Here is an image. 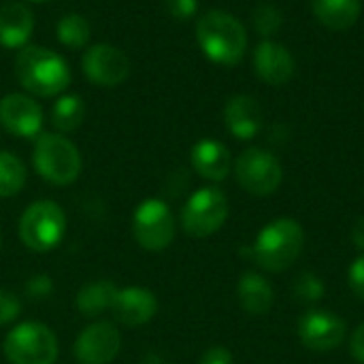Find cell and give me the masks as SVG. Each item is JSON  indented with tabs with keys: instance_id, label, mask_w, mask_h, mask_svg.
Instances as JSON below:
<instances>
[{
	"instance_id": "cell-1",
	"label": "cell",
	"mask_w": 364,
	"mask_h": 364,
	"mask_svg": "<svg viewBox=\"0 0 364 364\" xmlns=\"http://www.w3.org/2000/svg\"><path fill=\"white\" fill-rule=\"evenodd\" d=\"M15 75L23 90L41 98L58 96L70 83V68L66 60L41 45H28L17 53Z\"/></svg>"
},
{
	"instance_id": "cell-2",
	"label": "cell",
	"mask_w": 364,
	"mask_h": 364,
	"mask_svg": "<svg viewBox=\"0 0 364 364\" xmlns=\"http://www.w3.org/2000/svg\"><path fill=\"white\" fill-rule=\"evenodd\" d=\"M305 245L303 226L292 218H277L269 222L256 237L247 256L269 273L288 271L301 256Z\"/></svg>"
},
{
	"instance_id": "cell-3",
	"label": "cell",
	"mask_w": 364,
	"mask_h": 364,
	"mask_svg": "<svg viewBox=\"0 0 364 364\" xmlns=\"http://www.w3.org/2000/svg\"><path fill=\"white\" fill-rule=\"evenodd\" d=\"M196 41L203 53L220 66L239 64L247 49L243 23L226 11H207L196 21Z\"/></svg>"
},
{
	"instance_id": "cell-4",
	"label": "cell",
	"mask_w": 364,
	"mask_h": 364,
	"mask_svg": "<svg viewBox=\"0 0 364 364\" xmlns=\"http://www.w3.org/2000/svg\"><path fill=\"white\" fill-rule=\"evenodd\" d=\"M32 162L36 173L53 186H68L81 173V154L62 134L41 132L34 143Z\"/></svg>"
},
{
	"instance_id": "cell-5",
	"label": "cell",
	"mask_w": 364,
	"mask_h": 364,
	"mask_svg": "<svg viewBox=\"0 0 364 364\" xmlns=\"http://www.w3.org/2000/svg\"><path fill=\"white\" fill-rule=\"evenodd\" d=\"M66 213L53 200H36L19 218L21 243L38 254L55 250L66 237Z\"/></svg>"
},
{
	"instance_id": "cell-6",
	"label": "cell",
	"mask_w": 364,
	"mask_h": 364,
	"mask_svg": "<svg viewBox=\"0 0 364 364\" xmlns=\"http://www.w3.org/2000/svg\"><path fill=\"white\" fill-rule=\"evenodd\" d=\"M4 356L11 364H55L58 337L41 322H21L4 337Z\"/></svg>"
},
{
	"instance_id": "cell-7",
	"label": "cell",
	"mask_w": 364,
	"mask_h": 364,
	"mask_svg": "<svg viewBox=\"0 0 364 364\" xmlns=\"http://www.w3.org/2000/svg\"><path fill=\"white\" fill-rule=\"evenodd\" d=\"M228 220V198L220 188L196 190L181 209V228L194 239L215 235Z\"/></svg>"
},
{
	"instance_id": "cell-8",
	"label": "cell",
	"mask_w": 364,
	"mask_h": 364,
	"mask_svg": "<svg viewBox=\"0 0 364 364\" xmlns=\"http://www.w3.org/2000/svg\"><path fill=\"white\" fill-rule=\"evenodd\" d=\"M134 241L147 252H162L175 239V218L171 207L160 198L143 200L132 213Z\"/></svg>"
},
{
	"instance_id": "cell-9",
	"label": "cell",
	"mask_w": 364,
	"mask_h": 364,
	"mask_svg": "<svg viewBox=\"0 0 364 364\" xmlns=\"http://www.w3.org/2000/svg\"><path fill=\"white\" fill-rule=\"evenodd\" d=\"M235 175L239 186L254 196H271L284 179L282 162L275 154L250 147L235 162Z\"/></svg>"
},
{
	"instance_id": "cell-10",
	"label": "cell",
	"mask_w": 364,
	"mask_h": 364,
	"mask_svg": "<svg viewBox=\"0 0 364 364\" xmlns=\"http://www.w3.org/2000/svg\"><path fill=\"white\" fill-rule=\"evenodd\" d=\"M81 68L94 85L115 87L128 79L130 60L122 49H117L109 43H98V45H92L83 53Z\"/></svg>"
},
{
	"instance_id": "cell-11",
	"label": "cell",
	"mask_w": 364,
	"mask_h": 364,
	"mask_svg": "<svg viewBox=\"0 0 364 364\" xmlns=\"http://www.w3.org/2000/svg\"><path fill=\"white\" fill-rule=\"evenodd\" d=\"M299 339L307 350L331 352L337 350L346 339V322L331 311L309 309L299 320Z\"/></svg>"
},
{
	"instance_id": "cell-12",
	"label": "cell",
	"mask_w": 364,
	"mask_h": 364,
	"mask_svg": "<svg viewBox=\"0 0 364 364\" xmlns=\"http://www.w3.org/2000/svg\"><path fill=\"white\" fill-rule=\"evenodd\" d=\"M122 350V335L111 322H94L75 341L79 364H111Z\"/></svg>"
},
{
	"instance_id": "cell-13",
	"label": "cell",
	"mask_w": 364,
	"mask_h": 364,
	"mask_svg": "<svg viewBox=\"0 0 364 364\" xmlns=\"http://www.w3.org/2000/svg\"><path fill=\"white\" fill-rule=\"evenodd\" d=\"M0 126L21 139H34L43 128L41 105L26 94H6L0 100Z\"/></svg>"
},
{
	"instance_id": "cell-14",
	"label": "cell",
	"mask_w": 364,
	"mask_h": 364,
	"mask_svg": "<svg viewBox=\"0 0 364 364\" xmlns=\"http://www.w3.org/2000/svg\"><path fill=\"white\" fill-rule=\"evenodd\" d=\"M111 314L115 322H119L122 326L136 328L154 320V316L158 314V299L149 288L128 286L117 290Z\"/></svg>"
},
{
	"instance_id": "cell-15",
	"label": "cell",
	"mask_w": 364,
	"mask_h": 364,
	"mask_svg": "<svg viewBox=\"0 0 364 364\" xmlns=\"http://www.w3.org/2000/svg\"><path fill=\"white\" fill-rule=\"evenodd\" d=\"M254 68L258 77L269 85H284L294 77V55L275 41H262L254 51Z\"/></svg>"
},
{
	"instance_id": "cell-16",
	"label": "cell",
	"mask_w": 364,
	"mask_h": 364,
	"mask_svg": "<svg viewBox=\"0 0 364 364\" xmlns=\"http://www.w3.org/2000/svg\"><path fill=\"white\" fill-rule=\"evenodd\" d=\"M224 122L232 136L250 141L262 130V107L254 96L237 94L224 107Z\"/></svg>"
},
{
	"instance_id": "cell-17",
	"label": "cell",
	"mask_w": 364,
	"mask_h": 364,
	"mask_svg": "<svg viewBox=\"0 0 364 364\" xmlns=\"http://www.w3.org/2000/svg\"><path fill=\"white\" fill-rule=\"evenodd\" d=\"M194 171L209 181H224L230 173L232 158L224 143L215 139H203L192 147L190 154Z\"/></svg>"
},
{
	"instance_id": "cell-18",
	"label": "cell",
	"mask_w": 364,
	"mask_h": 364,
	"mask_svg": "<svg viewBox=\"0 0 364 364\" xmlns=\"http://www.w3.org/2000/svg\"><path fill=\"white\" fill-rule=\"evenodd\" d=\"M34 30V15L21 2H4L0 6V45L19 49L28 43Z\"/></svg>"
},
{
	"instance_id": "cell-19",
	"label": "cell",
	"mask_w": 364,
	"mask_h": 364,
	"mask_svg": "<svg viewBox=\"0 0 364 364\" xmlns=\"http://www.w3.org/2000/svg\"><path fill=\"white\" fill-rule=\"evenodd\" d=\"M237 296H239L241 307L252 316L269 314L275 301V292L269 279H264L260 273H254V271L241 275L239 286H237Z\"/></svg>"
},
{
	"instance_id": "cell-20",
	"label": "cell",
	"mask_w": 364,
	"mask_h": 364,
	"mask_svg": "<svg viewBox=\"0 0 364 364\" xmlns=\"http://www.w3.org/2000/svg\"><path fill=\"white\" fill-rule=\"evenodd\" d=\"M311 9L322 26L341 32L358 21L363 4L360 0H314Z\"/></svg>"
},
{
	"instance_id": "cell-21",
	"label": "cell",
	"mask_w": 364,
	"mask_h": 364,
	"mask_svg": "<svg viewBox=\"0 0 364 364\" xmlns=\"http://www.w3.org/2000/svg\"><path fill=\"white\" fill-rule=\"evenodd\" d=\"M117 286L111 279H96L85 284L79 292H77V309L81 316L85 318H96L102 311H111L113 301L117 296Z\"/></svg>"
},
{
	"instance_id": "cell-22",
	"label": "cell",
	"mask_w": 364,
	"mask_h": 364,
	"mask_svg": "<svg viewBox=\"0 0 364 364\" xmlns=\"http://www.w3.org/2000/svg\"><path fill=\"white\" fill-rule=\"evenodd\" d=\"M85 119V102L79 94H62L51 107V124L60 132L77 130Z\"/></svg>"
},
{
	"instance_id": "cell-23",
	"label": "cell",
	"mask_w": 364,
	"mask_h": 364,
	"mask_svg": "<svg viewBox=\"0 0 364 364\" xmlns=\"http://www.w3.org/2000/svg\"><path fill=\"white\" fill-rule=\"evenodd\" d=\"M26 177L23 162L11 151H0V198L19 194L26 186Z\"/></svg>"
},
{
	"instance_id": "cell-24",
	"label": "cell",
	"mask_w": 364,
	"mask_h": 364,
	"mask_svg": "<svg viewBox=\"0 0 364 364\" xmlns=\"http://www.w3.org/2000/svg\"><path fill=\"white\" fill-rule=\"evenodd\" d=\"M55 34H58V41L64 45V47H70V49H81L87 45L90 41V21L79 15V13H66L60 21H58V28H55Z\"/></svg>"
},
{
	"instance_id": "cell-25",
	"label": "cell",
	"mask_w": 364,
	"mask_h": 364,
	"mask_svg": "<svg viewBox=\"0 0 364 364\" xmlns=\"http://www.w3.org/2000/svg\"><path fill=\"white\" fill-rule=\"evenodd\" d=\"M292 292H294V296H296L299 301H303V303H318V301L324 299L326 288H324V282H322L316 273L305 271V273H301V275L294 279Z\"/></svg>"
},
{
	"instance_id": "cell-26",
	"label": "cell",
	"mask_w": 364,
	"mask_h": 364,
	"mask_svg": "<svg viewBox=\"0 0 364 364\" xmlns=\"http://www.w3.org/2000/svg\"><path fill=\"white\" fill-rule=\"evenodd\" d=\"M284 23V17L279 13L277 6L269 4V2H262L256 6L254 11V28L262 34V36H273Z\"/></svg>"
},
{
	"instance_id": "cell-27",
	"label": "cell",
	"mask_w": 364,
	"mask_h": 364,
	"mask_svg": "<svg viewBox=\"0 0 364 364\" xmlns=\"http://www.w3.org/2000/svg\"><path fill=\"white\" fill-rule=\"evenodd\" d=\"M19 314H21V301L13 292L0 288V326L15 322Z\"/></svg>"
},
{
	"instance_id": "cell-28",
	"label": "cell",
	"mask_w": 364,
	"mask_h": 364,
	"mask_svg": "<svg viewBox=\"0 0 364 364\" xmlns=\"http://www.w3.org/2000/svg\"><path fill=\"white\" fill-rule=\"evenodd\" d=\"M164 6H166V11H168L171 17L186 21V19H190V17L196 15L198 0H164Z\"/></svg>"
},
{
	"instance_id": "cell-29",
	"label": "cell",
	"mask_w": 364,
	"mask_h": 364,
	"mask_svg": "<svg viewBox=\"0 0 364 364\" xmlns=\"http://www.w3.org/2000/svg\"><path fill=\"white\" fill-rule=\"evenodd\" d=\"M348 284L350 290L364 301V254H360L348 269Z\"/></svg>"
},
{
	"instance_id": "cell-30",
	"label": "cell",
	"mask_w": 364,
	"mask_h": 364,
	"mask_svg": "<svg viewBox=\"0 0 364 364\" xmlns=\"http://www.w3.org/2000/svg\"><path fill=\"white\" fill-rule=\"evenodd\" d=\"M26 290H28V294H30L32 299H45V296H49V294L53 292V282H51L47 275H34V277L28 282Z\"/></svg>"
},
{
	"instance_id": "cell-31",
	"label": "cell",
	"mask_w": 364,
	"mask_h": 364,
	"mask_svg": "<svg viewBox=\"0 0 364 364\" xmlns=\"http://www.w3.org/2000/svg\"><path fill=\"white\" fill-rule=\"evenodd\" d=\"M200 364H232V354L224 346H213L203 354Z\"/></svg>"
},
{
	"instance_id": "cell-32",
	"label": "cell",
	"mask_w": 364,
	"mask_h": 364,
	"mask_svg": "<svg viewBox=\"0 0 364 364\" xmlns=\"http://www.w3.org/2000/svg\"><path fill=\"white\" fill-rule=\"evenodd\" d=\"M350 350H352V356L360 364H364V324H360L354 331L352 341H350Z\"/></svg>"
},
{
	"instance_id": "cell-33",
	"label": "cell",
	"mask_w": 364,
	"mask_h": 364,
	"mask_svg": "<svg viewBox=\"0 0 364 364\" xmlns=\"http://www.w3.org/2000/svg\"><path fill=\"white\" fill-rule=\"evenodd\" d=\"M352 241H354V245L364 252V218H360L356 224H354V228H352Z\"/></svg>"
},
{
	"instance_id": "cell-34",
	"label": "cell",
	"mask_w": 364,
	"mask_h": 364,
	"mask_svg": "<svg viewBox=\"0 0 364 364\" xmlns=\"http://www.w3.org/2000/svg\"><path fill=\"white\" fill-rule=\"evenodd\" d=\"M30 2H45V0H30Z\"/></svg>"
},
{
	"instance_id": "cell-35",
	"label": "cell",
	"mask_w": 364,
	"mask_h": 364,
	"mask_svg": "<svg viewBox=\"0 0 364 364\" xmlns=\"http://www.w3.org/2000/svg\"><path fill=\"white\" fill-rule=\"evenodd\" d=\"M0 245H2V239H0Z\"/></svg>"
}]
</instances>
